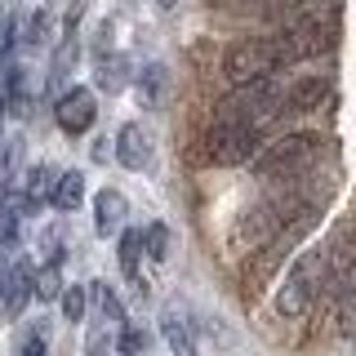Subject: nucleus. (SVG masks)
Listing matches in <instances>:
<instances>
[{"instance_id":"1","label":"nucleus","mask_w":356,"mask_h":356,"mask_svg":"<svg viewBox=\"0 0 356 356\" xmlns=\"http://www.w3.org/2000/svg\"><path fill=\"white\" fill-rule=\"evenodd\" d=\"M285 67L281 58V44L276 36H250V40H236L227 54H222V76L232 85H259V81H272L276 72Z\"/></svg>"},{"instance_id":"2","label":"nucleus","mask_w":356,"mask_h":356,"mask_svg":"<svg viewBox=\"0 0 356 356\" xmlns=\"http://www.w3.org/2000/svg\"><path fill=\"white\" fill-rule=\"evenodd\" d=\"M321 156V134H285L272 147H263L254 156V174L259 178H289L298 170H307Z\"/></svg>"},{"instance_id":"3","label":"nucleus","mask_w":356,"mask_h":356,"mask_svg":"<svg viewBox=\"0 0 356 356\" xmlns=\"http://www.w3.org/2000/svg\"><path fill=\"white\" fill-rule=\"evenodd\" d=\"M321 281H325V254L312 250V254H303V259L289 267L281 294H276V312L289 316V321H294V316H307V307L316 303V294H321Z\"/></svg>"},{"instance_id":"4","label":"nucleus","mask_w":356,"mask_h":356,"mask_svg":"<svg viewBox=\"0 0 356 356\" xmlns=\"http://www.w3.org/2000/svg\"><path fill=\"white\" fill-rule=\"evenodd\" d=\"M196 156L205 165H245L259 156V129L254 125H222V120H214V125L205 129V138H200Z\"/></svg>"},{"instance_id":"5","label":"nucleus","mask_w":356,"mask_h":356,"mask_svg":"<svg viewBox=\"0 0 356 356\" xmlns=\"http://www.w3.org/2000/svg\"><path fill=\"white\" fill-rule=\"evenodd\" d=\"M285 107V94L276 89V81H259V85H241L232 89L218 103V120L222 125H254V120L272 116V111Z\"/></svg>"},{"instance_id":"6","label":"nucleus","mask_w":356,"mask_h":356,"mask_svg":"<svg viewBox=\"0 0 356 356\" xmlns=\"http://www.w3.org/2000/svg\"><path fill=\"white\" fill-rule=\"evenodd\" d=\"M334 22H298V27H289L276 36V44H281V58L285 67L289 63H303V58H321V54L334 49Z\"/></svg>"},{"instance_id":"7","label":"nucleus","mask_w":356,"mask_h":356,"mask_svg":"<svg viewBox=\"0 0 356 356\" xmlns=\"http://www.w3.org/2000/svg\"><path fill=\"white\" fill-rule=\"evenodd\" d=\"M94 116H98V107H94V89H85V85L63 89L58 103H54V120H58V129H63V134H72V138L94 125Z\"/></svg>"},{"instance_id":"8","label":"nucleus","mask_w":356,"mask_h":356,"mask_svg":"<svg viewBox=\"0 0 356 356\" xmlns=\"http://www.w3.org/2000/svg\"><path fill=\"white\" fill-rule=\"evenodd\" d=\"M36 294V272L27 259H0V303L9 316H18L27 307V298Z\"/></svg>"},{"instance_id":"9","label":"nucleus","mask_w":356,"mask_h":356,"mask_svg":"<svg viewBox=\"0 0 356 356\" xmlns=\"http://www.w3.org/2000/svg\"><path fill=\"white\" fill-rule=\"evenodd\" d=\"M116 161L125 165V170H147L152 165V138L143 125H120L116 134Z\"/></svg>"},{"instance_id":"10","label":"nucleus","mask_w":356,"mask_h":356,"mask_svg":"<svg viewBox=\"0 0 356 356\" xmlns=\"http://www.w3.org/2000/svg\"><path fill=\"white\" fill-rule=\"evenodd\" d=\"M125 214H129V205H125V196H120L116 187H103V192L94 196V227L103 232V236H116Z\"/></svg>"},{"instance_id":"11","label":"nucleus","mask_w":356,"mask_h":356,"mask_svg":"<svg viewBox=\"0 0 356 356\" xmlns=\"http://www.w3.org/2000/svg\"><path fill=\"white\" fill-rule=\"evenodd\" d=\"M330 98V81L325 76H307V81L285 89V111H316Z\"/></svg>"},{"instance_id":"12","label":"nucleus","mask_w":356,"mask_h":356,"mask_svg":"<svg viewBox=\"0 0 356 356\" xmlns=\"http://www.w3.org/2000/svg\"><path fill=\"white\" fill-rule=\"evenodd\" d=\"M54 187H58V174L49 170V165H36V170L27 174V192H22V214H36L44 200H54Z\"/></svg>"},{"instance_id":"13","label":"nucleus","mask_w":356,"mask_h":356,"mask_svg":"<svg viewBox=\"0 0 356 356\" xmlns=\"http://www.w3.org/2000/svg\"><path fill=\"white\" fill-rule=\"evenodd\" d=\"M81 200H85V174L81 170L58 174V187H54V200H49V205L63 209V214H72V209H81Z\"/></svg>"},{"instance_id":"14","label":"nucleus","mask_w":356,"mask_h":356,"mask_svg":"<svg viewBox=\"0 0 356 356\" xmlns=\"http://www.w3.org/2000/svg\"><path fill=\"white\" fill-rule=\"evenodd\" d=\"M94 81H98V89H107V94H120V89L129 85V58H120V54H107V58H98Z\"/></svg>"},{"instance_id":"15","label":"nucleus","mask_w":356,"mask_h":356,"mask_svg":"<svg viewBox=\"0 0 356 356\" xmlns=\"http://www.w3.org/2000/svg\"><path fill=\"white\" fill-rule=\"evenodd\" d=\"M161 334H165V343H170L174 356H196L192 330H187V321L178 316V312H165V316H161Z\"/></svg>"},{"instance_id":"16","label":"nucleus","mask_w":356,"mask_h":356,"mask_svg":"<svg viewBox=\"0 0 356 356\" xmlns=\"http://www.w3.org/2000/svg\"><path fill=\"white\" fill-rule=\"evenodd\" d=\"M143 254H147V250H143V232H120V272H125L138 289H143V276H138Z\"/></svg>"},{"instance_id":"17","label":"nucleus","mask_w":356,"mask_h":356,"mask_svg":"<svg viewBox=\"0 0 356 356\" xmlns=\"http://www.w3.org/2000/svg\"><path fill=\"white\" fill-rule=\"evenodd\" d=\"M165 81H170V76H165V67H161V63H147V67L138 72V103H143V107H161Z\"/></svg>"},{"instance_id":"18","label":"nucleus","mask_w":356,"mask_h":356,"mask_svg":"<svg viewBox=\"0 0 356 356\" xmlns=\"http://www.w3.org/2000/svg\"><path fill=\"white\" fill-rule=\"evenodd\" d=\"M36 298L40 303H58L63 298V276H58V263H44L36 272Z\"/></svg>"},{"instance_id":"19","label":"nucleus","mask_w":356,"mask_h":356,"mask_svg":"<svg viewBox=\"0 0 356 356\" xmlns=\"http://www.w3.org/2000/svg\"><path fill=\"white\" fill-rule=\"evenodd\" d=\"M143 250H147V259L165 263V254H170V227H165V222H152V227L143 232Z\"/></svg>"},{"instance_id":"20","label":"nucleus","mask_w":356,"mask_h":356,"mask_svg":"<svg viewBox=\"0 0 356 356\" xmlns=\"http://www.w3.org/2000/svg\"><path fill=\"white\" fill-rule=\"evenodd\" d=\"M63 316L67 321H85V307H89V289H81V285H72V289H63Z\"/></svg>"},{"instance_id":"21","label":"nucleus","mask_w":356,"mask_h":356,"mask_svg":"<svg viewBox=\"0 0 356 356\" xmlns=\"http://www.w3.org/2000/svg\"><path fill=\"white\" fill-rule=\"evenodd\" d=\"M89 294H94V303H98V312H103L107 321H125V307H120V298L111 294L107 285H94V289H89Z\"/></svg>"},{"instance_id":"22","label":"nucleus","mask_w":356,"mask_h":356,"mask_svg":"<svg viewBox=\"0 0 356 356\" xmlns=\"http://www.w3.org/2000/svg\"><path fill=\"white\" fill-rule=\"evenodd\" d=\"M120 352H125V356H143V352H147V330L125 325V330H120Z\"/></svg>"},{"instance_id":"23","label":"nucleus","mask_w":356,"mask_h":356,"mask_svg":"<svg viewBox=\"0 0 356 356\" xmlns=\"http://www.w3.org/2000/svg\"><path fill=\"white\" fill-rule=\"evenodd\" d=\"M14 241H18V214H0V259L14 250Z\"/></svg>"},{"instance_id":"24","label":"nucleus","mask_w":356,"mask_h":356,"mask_svg":"<svg viewBox=\"0 0 356 356\" xmlns=\"http://www.w3.org/2000/svg\"><path fill=\"white\" fill-rule=\"evenodd\" d=\"M44 31H49V14H44V9H36V14L27 18V44H40Z\"/></svg>"},{"instance_id":"25","label":"nucleus","mask_w":356,"mask_h":356,"mask_svg":"<svg viewBox=\"0 0 356 356\" xmlns=\"http://www.w3.org/2000/svg\"><path fill=\"white\" fill-rule=\"evenodd\" d=\"M111 352V339H107V330H94L85 339V356H107Z\"/></svg>"},{"instance_id":"26","label":"nucleus","mask_w":356,"mask_h":356,"mask_svg":"<svg viewBox=\"0 0 356 356\" xmlns=\"http://www.w3.org/2000/svg\"><path fill=\"white\" fill-rule=\"evenodd\" d=\"M22 356H49V352H44L40 339H31V343H22Z\"/></svg>"},{"instance_id":"27","label":"nucleus","mask_w":356,"mask_h":356,"mask_svg":"<svg viewBox=\"0 0 356 356\" xmlns=\"http://www.w3.org/2000/svg\"><path fill=\"white\" fill-rule=\"evenodd\" d=\"M5 107H9V98H5V94H0V120H5Z\"/></svg>"},{"instance_id":"28","label":"nucleus","mask_w":356,"mask_h":356,"mask_svg":"<svg viewBox=\"0 0 356 356\" xmlns=\"http://www.w3.org/2000/svg\"><path fill=\"white\" fill-rule=\"evenodd\" d=\"M156 5H161V9H174V5H178V0H156Z\"/></svg>"}]
</instances>
